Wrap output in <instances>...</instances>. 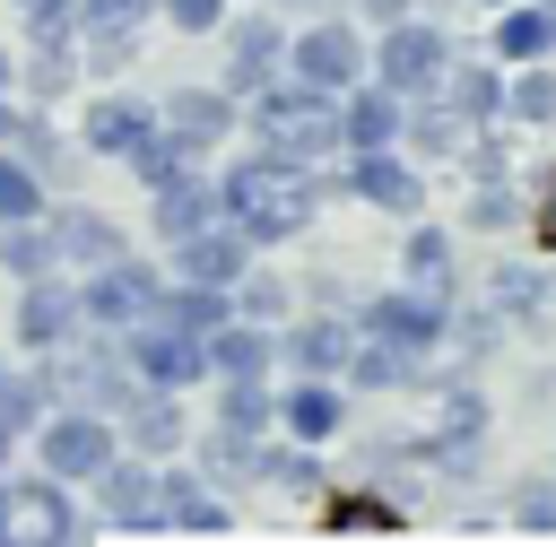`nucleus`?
Returning <instances> with one entry per match:
<instances>
[{
    "label": "nucleus",
    "mask_w": 556,
    "mask_h": 547,
    "mask_svg": "<svg viewBox=\"0 0 556 547\" xmlns=\"http://www.w3.org/2000/svg\"><path fill=\"white\" fill-rule=\"evenodd\" d=\"M217 200H226V226H243V243L269 252V243H295V234L321 226L330 182H321L313 165H287V156L252 148V156H235V165L217 174Z\"/></svg>",
    "instance_id": "f257e3e1"
},
{
    "label": "nucleus",
    "mask_w": 556,
    "mask_h": 547,
    "mask_svg": "<svg viewBox=\"0 0 556 547\" xmlns=\"http://www.w3.org/2000/svg\"><path fill=\"white\" fill-rule=\"evenodd\" d=\"M243 130H252V148L321 174V165L339 156V96H321V87H304V78H269V87L243 96Z\"/></svg>",
    "instance_id": "f03ea898"
},
{
    "label": "nucleus",
    "mask_w": 556,
    "mask_h": 547,
    "mask_svg": "<svg viewBox=\"0 0 556 547\" xmlns=\"http://www.w3.org/2000/svg\"><path fill=\"white\" fill-rule=\"evenodd\" d=\"M434 399V417L417 425V434H400V451L417 460V469H434V478H478L486 469V425H495V408H486V391H478V373H452L443 391H426Z\"/></svg>",
    "instance_id": "7ed1b4c3"
},
{
    "label": "nucleus",
    "mask_w": 556,
    "mask_h": 547,
    "mask_svg": "<svg viewBox=\"0 0 556 547\" xmlns=\"http://www.w3.org/2000/svg\"><path fill=\"white\" fill-rule=\"evenodd\" d=\"M0 547H96V521L43 469H0Z\"/></svg>",
    "instance_id": "20e7f679"
},
{
    "label": "nucleus",
    "mask_w": 556,
    "mask_h": 547,
    "mask_svg": "<svg viewBox=\"0 0 556 547\" xmlns=\"http://www.w3.org/2000/svg\"><path fill=\"white\" fill-rule=\"evenodd\" d=\"M443 61H452V35H443L426 9H417V17H391V26L365 43V78L391 87L400 104H408V96H434V87H443Z\"/></svg>",
    "instance_id": "39448f33"
},
{
    "label": "nucleus",
    "mask_w": 556,
    "mask_h": 547,
    "mask_svg": "<svg viewBox=\"0 0 556 547\" xmlns=\"http://www.w3.org/2000/svg\"><path fill=\"white\" fill-rule=\"evenodd\" d=\"M26 443H35V469H43V478H61V486L78 495V486L122 451V425H113V417H96V408H78V399H61V408H43V425H35Z\"/></svg>",
    "instance_id": "423d86ee"
},
{
    "label": "nucleus",
    "mask_w": 556,
    "mask_h": 547,
    "mask_svg": "<svg viewBox=\"0 0 556 547\" xmlns=\"http://www.w3.org/2000/svg\"><path fill=\"white\" fill-rule=\"evenodd\" d=\"M339 174H321L339 200H356V208H382V217H426V165H408L400 148H348V156H330Z\"/></svg>",
    "instance_id": "0eeeda50"
},
{
    "label": "nucleus",
    "mask_w": 556,
    "mask_h": 547,
    "mask_svg": "<svg viewBox=\"0 0 556 547\" xmlns=\"http://www.w3.org/2000/svg\"><path fill=\"white\" fill-rule=\"evenodd\" d=\"M452 304L460 295H426V287H382V295H356L348 304V321L365 330V339H391V347H408V356H443V321H452Z\"/></svg>",
    "instance_id": "6e6552de"
},
{
    "label": "nucleus",
    "mask_w": 556,
    "mask_h": 547,
    "mask_svg": "<svg viewBox=\"0 0 556 547\" xmlns=\"http://www.w3.org/2000/svg\"><path fill=\"white\" fill-rule=\"evenodd\" d=\"M287 78H304V87H321V96H348L356 78H365V26L356 17H304L295 35H287Z\"/></svg>",
    "instance_id": "1a4fd4ad"
},
{
    "label": "nucleus",
    "mask_w": 556,
    "mask_h": 547,
    "mask_svg": "<svg viewBox=\"0 0 556 547\" xmlns=\"http://www.w3.org/2000/svg\"><path fill=\"white\" fill-rule=\"evenodd\" d=\"M96 512V530H122V538H156L165 530V512H156V460H139V451H113L87 486H78Z\"/></svg>",
    "instance_id": "9d476101"
},
{
    "label": "nucleus",
    "mask_w": 556,
    "mask_h": 547,
    "mask_svg": "<svg viewBox=\"0 0 556 547\" xmlns=\"http://www.w3.org/2000/svg\"><path fill=\"white\" fill-rule=\"evenodd\" d=\"M156 287H165V269L148 252H113L104 269H78V321L87 330H130L156 304Z\"/></svg>",
    "instance_id": "9b49d317"
},
{
    "label": "nucleus",
    "mask_w": 556,
    "mask_h": 547,
    "mask_svg": "<svg viewBox=\"0 0 556 547\" xmlns=\"http://www.w3.org/2000/svg\"><path fill=\"white\" fill-rule=\"evenodd\" d=\"M217 35H226V69H217V87H226L235 104H243L252 87L287 78V9L261 0V17H226Z\"/></svg>",
    "instance_id": "f8f14e48"
},
{
    "label": "nucleus",
    "mask_w": 556,
    "mask_h": 547,
    "mask_svg": "<svg viewBox=\"0 0 556 547\" xmlns=\"http://www.w3.org/2000/svg\"><path fill=\"white\" fill-rule=\"evenodd\" d=\"M156 130L182 139L191 156H217V148L243 130V104H235L217 78H191V87H165V96H156Z\"/></svg>",
    "instance_id": "ddd939ff"
},
{
    "label": "nucleus",
    "mask_w": 556,
    "mask_h": 547,
    "mask_svg": "<svg viewBox=\"0 0 556 547\" xmlns=\"http://www.w3.org/2000/svg\"><path fill=\"white\" fill-rule=\"evenodd\" d=\"M478 113H460L452 96H408L400 104V156L408 165H460L469 148H478Z\"/></svg>",
    "instance_id": "4468645a"
},
{
    "label": "nucleus",
    "mask_w": 556,
    "mask_h": 547,
    "mask_svg": "<svg viewBox=\"0 0 556 547\" xmlns=\"http://www.w3.org/2000/svg\"><path fill=\"white\" fill-rule=\"evenodd\" d=\"M122 356L139 373V391H200L208 382V356L191 330H165V321H130L122 330Z\"/></svg>",
    "instance_id": "2eb2a0df"
},
{
    "label": "nucleus",
    "mask_w": 556,
    "mask_h": 547,
    "mask_svg": "<svg viewBox=\"0 0 556 547\" xmlns=\"http://www.w3.org/2000/svg\"><path fill=\"white\" fill-rule=\"evenodd\" d=\"M269 434H295V443L330 451V443L348 434V382H330V373H287V382H278V408H269Z\"/></svg>",
    "instance_id": "dca6fc26"
},
{
    "label": "nucleus",
    "mask_w": 556,
    "mask_h": 547,
    "mask_svg": "<svg viewBox=\"0 0 556 547\" xmlns=\"http://www.w3.org/2000/svg\"><path fill=\"white\" fill-rule=\"evenodd\" d=\"M9 330H17V347H26V356H43V347L78 339V330H87V321H78V278H70V269L17 278V313H9Z\"/></svg>",
    "instance_id": "f3484780"
},
{
    "label": "nucleus",
    "mask_w": 556,
    "mask_h": 547,
    "mask_svg": "<svg viewBox=\"0 0 556 547\" xmlns=\"http://www.w3.org/2000/svg\"><path fill=\"white\" fill-rule=\"evenodd\" d=\"M148 130H156V104H148L139 87H96V96L78 104V148H87V156H113V165H122Z\"/></svg>",
    "instance_id": "a211bd4d"
},
{
    "label": "nucleus",
    "mask_w": 556,
    "mask_h": 547,
    "mask_svg": "<svg viewBox=\"0 0 556 547\" xmlns=\"http://www.w3.org/2000/svg\"><path fill=\"white\" fill-rule=\"evenodd\" d=\"M243 486H261V495H278V504H330V460H321L313 443H295V434H261Z\"/></svg>",
    "instance_id": "6ab92c4d"
},
{
    "label": "nucleus",
    "mask_w": 556,
    "mask_h": 547,
    "mask_svg": "<svg viewBox=\"0 0 556 547\" xmlns=\"http://www.w3.org/2000/svg\"><path fill=\"white\" fill-rule=\"evenodd\" d=\"M156 512H165V530H191V538H208V530H235V504H226V486H208V478L191 469V451L156 460Z\"/></svg>",
    "instance_id": "aec40b11"
},
{
    "label": "nucleus",
    "mask_w": 556,
    "mask_h": 547,
    "mask_svg": "<svg viewBox=\"0 0 556 547\" xmlns=\"http://www.w3.org/2000/svg\"><path fill=\"white\" fill-rule=\"evenodd\" d=\"M43 234H52V252H61L70 278H78V269H104L113 252H130V234H122L96 200H52V208H43Z\"/></svg>",
    "instance_id": "412c9836"
},
{
    "label": "nucleus",
    "mask_w": 556,
    "mask_h": 547,
    "mask_svg": "<svg viewBox=\"0 0 556 547\" xmlns=\"http://www.w3.org/2000/svg\"><path fill=\"white\" fill-rule=\"evenodd\" d=\"M348 347H356V321L330 313V304H313L304 321H278V365H287V373H330V382H339Z\"/></svg>",
    "instance_id": "4be33fe9"
},
{
    "label": "nucleus",
    "mask_w": 556,
    "mask_h": 547,
    "mask_svg": "<svg viewBox=\"0 0 556 547\" xmlns=\"http://www.w3.org/2000/svg\"><path fill=\"white\" fill-rule=\"evenodd\" d=\"M217 217H226V200H217V174H200V165L148 191V234H156V243H182V234H200V226H217Z\"/></svg>",
    "instance_id": "5701e85b"
},
{
    "label": "nucleus",
    "mask_w": 556,
    "mask_h": 547,
    "mask_svg": "<svg viewBox=\"0 0 556 547\" xmlns=\"http://www.w3.org/2000/svg\"><path fill=\"white\" fill-rule=\"evenodd\" d=\"M165 260H174V278H191V287H235L261 252L243 243V226H200V234H182V243H165Z\"/></svg>",
    "instance_id": "b1692460"
},
{
    "label": "nucleus",
    "mask_w": 556,
    "mask_h": 547,
    "mask_svg": "<svg viewBox=\"0 0 556 547\" xmlns=\"http://www.w3.org/2000/svg\"><path fill=\"white\" fill-rule=\"evenodd\" d=\"M200 356H208V382H269V373H278V330L226 313V321L200 339Z\"/></svg>",
    "instance_id": "393cba45"
},
{
    "label": "nucleus",
    "mask_w": 556,
    "mask_h": 547,
    "mask_svg": "<svg viewBox=\"0 0 556 547\" xmlns=\"http://www.w3.org/2000/svg\"><path fill=\"white\" fill-rule=\"evenodd\" d=\"M113 425H122V451H139V460L191 451V408H182V391H139Z\"/></svg>",
    "instance_id": "a878e982"
},
{
    "label": "nucleus",
    "mask_w": 556,
    "mask_h": 547,
    "mask_svg": "<svg viewBox=\"0 0 556 547\" xmlns=\"http://www.w3.org/2000/svg\"><path fill=\"white\" fill-rule=\"evenodd\" d=\"M486 52H495L504 69H521V61H556V9H539V0H504L495 26H486Z\"/></svg>",
    "instance_id": "bb28decb"
},
{
    "label": "nucleus",
    "mask_w": 556,
    "mask_h": 547,
    "mask_svg": "<svg viewBox=\"0 0 556 547\" xmlns=\"http://www.w3.org/2000/svg\"><path fill=\"white\" fill-rule=\"evenodd\" d=\"M348 148H400V96H391V87L356 78V87L339 96V156H348Z\"/></svg>",
    "instance_id": "cd10ccee"
},
{
    "label": "nucleus",
    "mask_w": 556,
    "mask_h": 547,
    "mask_svg": "<svg viewBox=\"0 0 556 547\" xmlns=\"http://www.w3.org/2000/svg\"><path fill=\"white\" fill-rule=\"evenodd\" d=\"M434 96H452V104L478 113V122H504V61H495V52H452Z\"/></svg>",
    "instance_id": "c85d7f7f"
},
{
    "label": "nucleus",
    "mask_w": 556,
    "mask_h": 547,
    "mask_svg": "<svg viewBox=\"0 0 556 547\" xmlns=\"http://www.w3.org/2000/svg\"><path fill=\"white\" fill-rule=\"evenodd\" d=\"M226 313H235V295H226V287H191V278H165V287H156V304H148L139 321H165V330H191V339H208Z\"/></svg>",
    "instance_id": "c756f323"
},
{
    "label": "nucleus",
    "mask_w": 556,
    "mask_h": 547,
    "mask_svg": "<svg viewBox=\"0 0 556 547\" xmlns=\"http://www.w3.org/2000/svg\"><path fill=\"white\" fill-rule=\"evenodd\" d=\"M87 69H78V35H52V43H26V61H17V87H26V104H61L70 87H78Z\"/></svg>",
    "instance_id": "7c9ffc66"
},
{
    "label": "nucleus",
    "mask_w": 556,
    "mask_h": 547,
    "mask_svg": "<svg viewBox=\"0 0 556 547\" xmlns=\"http://www.w3.org/2000/svg\"><path fill=\"white\" fill-rule=\"evenodd\" d=\"M400 278L426 295H460V260H452V226H408L400 234Z\"/></svg>",
    "instance_id": "2f4dec72"
},
{
    "label": "nucleus",
    "mask_w": 556,
    "mask_h": 547,
    "mask_svg": "<svg viewBox=\"0 0 556 547\" xmlns=\"http://www.w3.org/2000/svg\"><path fill=\"white\" fill-rule=\"evenodd\" d=\"M417 365H426V356H408V347H391V339H365V330H356V347H348L339 382H348V391H408V382H417Z\"/></svg>",
    "instance_id": "473e14b6"
},
{
    "label": "nucleus",
    "mask_w": 556,
    "mask_h": 547,
    "mask_svg": "<svg viewBox=\"0 0 556 547\" xmlns=\"http://www.w3.org/2000/svg\"><path fill=\"white\" fill-rule=\"evenodd\" d=\"M504 130H556V69L547 61L504 69Z\"/></svg>",
    "instance_id": "72a5a7b5"
},
{
    "label": "nucleus",
    "mask_w": 556,
    "mask_h": 547,
    "mask_svg": "<svg viewBox=\"0 0 556 547\" xmlns=\"http://www.w3.org/2000/svg\"><path fill=\"white\" fill-rule=\"evenodd\" d=\"M478 304H486L495 321H539V304H547V269H530V260H495Z\"/></svg>",
    "instance_id": "f704fd0d"
},
{
    "label": "nucleus",
    "mask_w": 556,
    "mask_h": 547,
    "mask_svg": "<svg viewBox=\"0 0 556 547\" xmlns=\"http://www.w3.org/2000/svg\"><path fill=\"white\" fill-rule=\"evenodd\" d=\"M9 156H17V165H35V174L52 182V174H61V165H70L78 148H70V139L52 130V113L35 104V113H9Z\"/></svg>",
    "instance_id": "c9c22d12"
},
{
    "label": "nucleus",
    "mask_w": 556,
    "mask_h": 547,
    "mask_svg": "<svg viewBox=\"0 0 556 547\" xmlns=\"http://www.w3.org/2000/svg\"><path fill=\"white\" fill-rule=\"evenodd\" d=\"M43 408H52L43 373H35V365H0V434H9V443H26V434L43 425Z\"/></svg>",
    "instance_id": "e433bc0d"
},
{
    "label": "nucleus",
    "mask_w": 556,
    "mask_h": 547,
    "mask_svg": "<svg viewBox=\"0 0 556 547\" xmlns=\"http://www.w3.org/2000/svg\"><path fill=\"white\" fill-rule=\"evenodd\" d=\"M530 217V200L513 191V174H495V182H469V200H460V226H478V234H513Z\"/></svg>",
    "instance_id": "4c0bfd02"
},
{
    "label": "nucleus",
    "mask_w": 556,
    "mask_h": 547,
    "mask_svg": "<svg viewBox=\"0 0 556 547\" xmlns=\"http://www.w3.org/2000/svg\"><path fill=\"white\" fill-rule=\"evenodd\" d=\"M226 295H235V313H243V321H261V330H278V321H287V304H295L287 269H261V260H252V269H243Z\"/></svg>",
    "instance_id": "58836bf2"
},
{
    "label": "nucleus",
    "mask_w": 556,
    "mask_h": 547,
    "mask_svg": "<svg viewBox=\"0 0 556 547\" xmlns=\"http://www.w3.org/2000/svg\"><path fill=\"white\" fill-rule=\"evenodd\" d=\"M191 165H200V156H191L182 139H165V130H148V139L122 156V174H130L139 191H156V182H174V174H191Z\"/></svg>",
    "instance_id": "ea45409f"
},
{
    "label": "nucleus",
    "mask_w": 556,
    "mask_h": 547,
    "mask_svg": "<svg viewBox=\"0 0 556 547\" xmlns=\"http://www.w3.org/2000/svg\"><path fill=\"white\" fill-rule=\"evenodd\" d=\"M269 408H278V382H217V425H235V434H269Z\"/></svg>",
    "instance_id": "a19ab883"
},
{
    "label": "nucleus",
    "mask_w": 556,
    "mask_h": 547,
    "mask_svg": "<svg viewBox=\"0 0 556 547\" xmlns=\"http://www.w3.org/2000/svg\"><path fill=\"white\" fill-rule=\"evenodd\" d=\"M43 208H52V182L0 148V226H26V217H43Z\"/></svg>",
    "instance_id": "79ce46f5"
},
{
    "label": "nucleus",
    "mask_w": 556,
    "mask_h": 547,
    "mask_svg": "<svg viewBox=\"0 0 556 547\" xmlns=\"http://www.w3.org/2000/svg\"><path fill=\"white\" fill-rule=\"evenodd\" d=\"M504 521H513V530L556 538V469H547V478H521V486H513V504H504Z\"/></svg>",
    "instance_id": "37998d69"
},
{
    "label": "nucleus",
    "mask_w": 556,
    "mask_h": 547,
    "mask_svg": "<svg viewBox=\"0 0 556 547\" xmlns=\"http://www.w3.org/2000/svg\"><path fill=\"white\" fill-rule=\"evenodd\" d=\"M226 9H235V0H156V17H165L174 35H217Z\"/></svg>",
    "instance_id": "c03bdc74"
},
{
    "label": "nucleus",
    "mask_w": 556,
    "mask_h": 547,
    "mask_svg": "<svg viewBox=\"0 0 556 547\" xmlns=\"http://www.w3.org/2000/svg\"><path fill=\"white\" fill-rule=\"evenodd\" d=\"M148 17H156V0H78V35L87 26H139L148 35Z\"/></svg>",
    "instance_id": "a18cd8bd"
},
{
    "label": "nucleus",
    "mask_w": 556,
    "mask_h": 547,
    "mask_svg": "<svg viewBox=\"0 0 556 547\" xmlns=\"http://www.w3.org/2000/svg\"><path fill=\"white\" fill-rule=\"evenodd\" d=\"M521 226H530V234H539V252L556 260V165L530 182V217H521Z\"/></svg>",
    "instance_id": "49530a36"
},
{
    "label": "nucleus",
    "mask_w": 556,
    "mask_h": 547,
    "mask_svg": "<svg viewBox=\"0 0 556 547\" xmlns=\"http://www.w3.org/2000/svg\"><path fill=\"white\" fill-rule=\"evenodd\" d=\"M330 521H339V530H348V521H365V530H400L408 512H400V504H382V495H348V504H339Z\"/></svg>",
    "instance_id": "de8ad7c7"
},
{
    "label": "nucleus",
    "mask_w": 556,
    "mask_h": 547,
    "mask_svg": "<svg viewBox=\"0 0 556 547\" xmlns=\"http://www.w3.org/2000/svg\"><path fill=\"white\" fill-rule=\"evenodd\" d=\"M356 26H391V17H417V0H348Z\"/></svg>",
    "instance_id": "09e8293b"
},
{
    "label": "nucleus",
    "mask_w": 556,
    "mask_h": 547,
    "mask_svg": "<svg viewBox=\"0 0 556 547\" xmlns=\"http://www.w3.org/2000/svg\"><path fill=\"white\" fill-rule=\"evenodd\" d=\"M9 87H17V61H9V43H0V96H9Z\"/></svg>",
    "instance_id": "8fccbe9b"
},
{
    "label": "nucleus",
    "mask_w": 556,
    "mask_h": 547,
    "mask_svg": "<svg viewBox=\"0 0 556 547\" xmlns=\"http://www.w3.org/2000/svg\"><path fill=\"white\" fill-rule=\"evenodd\" d=\"M9 113H17V104H9V96H0V148H9Z\"/></svg>",
    "instance_id": "3c124183"
},
{
    "label": "nucleus",
    "mask_w": 556,
    "mask_h": 547,
    "mask_svg": "<svg viewBox=\"0 0 556 547\" xmlns=\"http://www.w3.org/2000/svg\"><path fill=\"white\" fill-rule=\"evenodd\" d=\"M269 9H287V0H269ZM295 9H330V0H295Z\"/></svg>",
    "instance_id": "603ef678"
},
{
    "label": "nucleus",
    "mask_w": 556,
    "mask_h": 547,
    "mask_svg": "<svg viewBox=\"0 0 556 547\" xmlns=\"http://www.w3.org/2000/svg\"><path fill=\"white\" fill-rule=\"evenodd\" d=\"M9 451H17V443H9V434H0V469H9Z\"/></svg>",
    "instance_id": "864d4df0"
},
{
    "label": "nucleus",
    "mask_w": 556,
    "mask_h": 547,
    "mask_svg": "<svg viewBox=\"0 0 556 547\" xmlns=\"http://www.w3.org/2000/svg\"><path fill=\"white\" fill-rule=\"evenodd\" d=\"M547 295H556V269H547Z\"/></svg>",
    "instance_id": "5fc2aeb1"
},
{
    "label": "nucleus",
    "mask_w": 556,
    "mask_h": 547,
    "mask_svg": "<svg viewBox=\"0 0 556 547\" xmlns=\"http://www.w3.org/2000/svg\"><path fill=\"white\" fill-rule=\"evenodd\" d=\"M478 9H504V0H478Z\"/></svg>",
    "instance_id": "6e6d98bb"
},
{
    "label": "nucleus",
    "mask_w": 556,
    "mask_h": 547,
    "mask_svg": "<svg viewBox=\"0 0 556 547\" xmlns=\"http://www.w3.org/2000/svg\"><path fill=\"white\" fill-rule=\"evenodd\" d=\"M0 365H9V347H0Z\"/></svg>",
    "instance_id": "4d7b16f0"
},
{
    "label": "nucleus",
    "mask_w": 556,
    "mask_h": 547,
    "mask_svg": "<svg viewBox=\"0 0 556 547\" xmlns=\"http://www.w3.org/2000/svg\"><path fill=\"white\" fill-rule=\"evenodd\" d=\"M539 9H556V0H539Z\"/></svg>",
    "instance_id": "13d9d810"
}]
</instances>
